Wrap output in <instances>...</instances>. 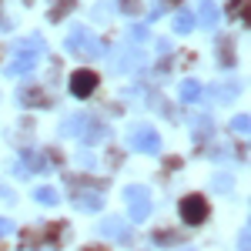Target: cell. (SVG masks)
<instances>
[{"instance_id":"9c48e42d","label":"cell","mask_w":251,"mask_h":251,"mask_svg":"<svg viewBox=\"0 0 251 251\" xmlns=\"http://www.w3.org/2000/svg\"><path fill=\"white\" fill-rule=\"evenodd\" d=\"M91 121H94V117H87V114H71V117H64L60 131H64L67 137H80V141H84L87 127H91Z\"/></svg>"},{"instance_id":"d6986e66","label":"cell","mask_w":251,"mask_h":251,"mask_svg":"<svg viewBox=\"0 0 251 251\" xmlns=\"http://www.w3.org/2000/svg\"><path fill=\"white\" fill-rule=\"evenodd\" d=\"M214 191L228 194V191H231V177H228V174H218V177H214Z\"/></svg>"},{"instance_id":"6da1fadb","label":"cell","mask_w":251,"mask_h":251,"mask_svg":"<svg viewBox=\"0 0 251 251\" xmlns=\"http://www.w3.org/2000/svg\"><path fill=\"white\" fill-rule=\"evenodd\" d=\"M67 50H71V54H77V57H84V60L104 57V44H100L87 27H74V30L67 34Z\"/></svg>"},{"instance_id":"484cf974","label":"cell","mask_w":251,"mask_h":251,"mask_svg":"<svg viewBox=\"0 0 251 251\" xmlns=\"http://www.w3.org/2000/svg\"><path fill=\"white\" fill-rule=\"evenodd\" d=\"M121 7H124L127 14H134V10H137V3H134V0H121Z\"/></svg>"},{"instance_id":"277c9868","label":"cell","mask_w":251,"mask_h":251,"mask_svg":"<svg viewBox=\"0 0 251 251\" xmlns=\"http://www.w3.org/2000/svg\"><path fill=\"white\" fill-rule=\"evenodd\" d=\"M124 201L131 204V221H144L151 214V191L144 184H131L124 191Z\"/></svg>"},{"instance_id":"52a82bcc","label":"cell","mask_w":251,"mask_h":251,"mask_svg":"<svg viewBox=\"0 0 251 251\" xmlns=\"http://www.w3.org/2000/svg\"><path fill=\"white\" fill-rule=\"evenodd\" d=\"M144 67V54L137 47H124V54L114 57V71L117 74H131V71H141Z\"/></svg>"},{"instance_id":"2e32d148","label":"cell","mask_w":251,"mask_h":251,"mask_svg":"<svg viewBox=\"0 0 251 251\" xmlns=\"http://www.w3.org/2000/svg\"><path fill=\"white\" fill-rule=\"evenodd\" d=\"M20 100L24 104H50L47 94H40V91H20Z\"/></svg>"},{"instance_id":"4fadbf2b","label":"cell","mask_w":251,"mask_h":251,"mask_svg":"<svg viewBox=\"0 0 251 251\" xmlns=\"http://www.w3.org/2000/svg\"><path fill=\"white\" fill-rule=\"evenodd\" d=\"M77 204L84 211H100L104 208V198L100 194H77Z\"/></svg>"},{"instance_id":"8fae6325","label":"cell","mask_w":251,"mask_h":251,"mask_svg":"<svg viewBox=\"0 0 251 251\" xmlns=\"http://www.w3.org/2000/svg\"><path fill=\"white\" fill-rule=\"evenodd\" d=\"M198 20H201V27H218V7H214L211 0H201V7H198Z\"/></svg>"},{"instance_id":"8992f818","label":"cell","mask_w":251,"mask_h":251,"mask_svg":"<svg viewBox=\"0 0 251 251\" xmlns=\"http://www.w3.org/2000/svg\"><path fill=\"white\" fill-rule=\"evenodd\" d=\"M100 234H104V238H114L121 245L131 241V228H127L124 218H104V221H100Z\"/></svg>"},{"instance_id":"e0dca14e","label":"cell","mask_w":251,"mask_h":251,"mask_svg":"<svg viewBox=\"0 0 251 251\" xmlns=\"http://www.w3.org/2000/svg\"><path fill=\"white\" fill-rule=\"evenodd\" d=\"M174 241H181L177 231H154V245H161V248H164V245H174Z\"/></svg>"},{"instance_id":"5b68a950","label":"cell","mask_w":251,"mask_h":251,"mask_svg":"<svg viewBox=\"0 0 251 251\" xmlns=\"http://www.w3.org/2000/svg\"><path fill=\"white\" fill-rule=\"evenodd\" d=\"M181 218H184V225H201L208 218V201L201 194H188L181 201Z\"/></svg>"},{"instance_id":"7c38bea8","label":"cell","mask_w":251,"mask_h":251,"mask_svg":"<svg viewBox=\"0 0 251 251\" xmlns=\"http://www.w3.org/2000/svg\"><path fill=\"white\" fill-rule=\"evenodd\" d=\"M188 124H191V134H194V137H208V134L214 131L211 117H204V114H194L191 121H188Z\"/></svg>"},{"instance_id":"ac0fdd59","label":"cell","mask_w":251,"mask_h":251,"mask_svg":"<svg viewBox=\"0 0 251 251\" xmlns=\"http://www.w3.org/2000/svg\"><path fill=\"white\" fill-rule=\"evenodd\" d=\"M74 3H77V0H60L57 7L50 10V20H60V17H64V14H67V10H71V7H74Z\"/></svg>"},{"instance_id":"ba28073f","label":"cell","mask_w":251,"mask_h":251,"mask_svg":"<svg viewBox=\"0 0 251 251\" xmlns=\"http://www.w3.org/2000/svg\"><path fill=\"white\" fill-rule=\"evenodd\" d=\"M97 87V74L94 71H77L74 77H71V94L74 97H91Z\"/></svg>"},{"instance_id":"30bf717a","label":"cell","mask_w":251,"mask_h":251,"mask_svg":"<svg viewBox=\"0 0 251 251\" xmlns=\"http://www.w3.org/2000/svg\"><path fill=\"white\" fill-rule=\"evenodd\" d=\"M177 94H181V100H184V104H194V100H201L204 87H201L194 77H188V80H181V91H177Z\"/></svg>"},{"instance_id":"7a4b0ae2","label":"cell","mask_w":251,"mask_h":251,"mask_svg":"<svg viewBox=\"0 0 251 251\" xmlns=\"http://www.w3.org/2000/svg\"><path fill=\"white\" fill-rule=\"evenodd\" d=\"M37 57H40V37L34 34L27 44H20L17 57L7 64V74H10V77H24V74H30V71H34V64H37Z\"/></svg>"},{"instance_id":"3957f363","label":"cell","mask_w":251,"mask_h":251,"mask_svg":"<svg viewBox=\"0 0 251 251\" xmlns=\"http://www.w3.org/2000/svg\"><path fill=\"white\" fill-rule=\"evenodd\" d=\"M127 144L134 148V151H144V154H157L161 151V137H157L154 127H144V124H137L127 131Z\"/></svg>"},{"instance_id":"9a60e30c","label":"cell","mask_w":251,"mask_h":251,"mask_svg":"<svg viewBox=\"0 0 251 251\" xmlns=\"http://www.w3.org/2000/svg\"><path fill=\"white\" fill-rule=\"evenodd\" d=\"M34 198H37L40 204H50V208H54V204L60 201V194L54 191V188H37V191H34Z\"/></svg>"},{"instance_id":"ffe728a7","label":"cell","mask_w":251,"mask_h":251,"mask_svg":"<svg viewBox=\"0 0 251 251\" xmlns=\"http://www.w3.org/2000/svg\"><path fill=\"white\" fill-rule=\"evenodd\" d=\"M248 124H251V117H248V114H238V117L231 121V127L238 131V134H245V131H248Z\"/></svg>"},{"instance_id":"603a6c76","label":"cell","mask_w":251,"mask_h":251,"mask_svg":"<svg viewBox=\"0 0 251 251\" xmlns=\"http://www.w3.org/2000/svg\"><path fill=\"white\" fill-rule=\"evenodd\" d=\"M238 248H241V251H251V245H248V228H245V231H241V238H238Z\"/></svg>"},{"instance_id":"d4e9b609","label":"cell","mask_w":251,"mask_h":251,"mask_svg":"<svg viewBox=\"0 0 251 251\" xmlns=\"http://www.w3.org/2000/svg\"><path fill=\"white\" fill-rule=\"evenodd\" d=\"M214 161H225V157H228V148H214Z\"/></svg>"},{"instance_id":"44dd1931","label":"cell","mask_w":251,"mask_h":251,"mask_svg":"<svg viewBox=\"0 0 251 251\" xmlns=\"http://www.w3.org/2000/svg\"><path fill=\"white\" fill-rule=\"evenodd\" d=\"M127 40H148V27H141V24L131 27V30H127Z\"/></svg>"},{"instance_id":"4316f807","label":"cell","mask_w":251,"mask_h":251,"mask_svg":"<svg viewBox=\"0 0 251 251\" xmlns=\"http://www.w3.org/2000/svg\"><path fill=\"white\" fill-rule=\"evenodd\" d=\"M84 251H107V248H104V245H87Z\"/></svg>"},{"instance_id":"7402d4cb","label":"cell","mask_w":251,"mask_h":251,"mask_svg":"<svg viewBox=\"0 0 251 251\" xmlns=\"http://www.w3.org/2000/svg\"><path fill=\"white\" fill-rule=\"evenodd\" d=\"M3 234H14V221H10V218H0V238H3Z\"/></svg>"},{"instance_id":"5bb4252c","label":"cell","mask_w":251,"mask_h":251,"mask_svg":"<svg viewBox=\"0 0 251 251\" xmlns=\"http://www.w3.org/2000/svg\"><path fill=\"white\" fill-rule=\"evenodd\" d=\"M174 30H177V34H191V30H194V14L181 10V14H177V20H174Z\"/></svg>"},{"instance_id":"cb8c5ba5","label":"cell","mask_w":251,"mask_h":251,"mask_svg":"<svg viewBox=\"0 0 251 251\" xmlns=\"http://www.w3.org/2000/svg\"><path fill=\"white\" fill-rule=\"evenodd\" d=\"M231 10H234V14H238V10H241V20L248 17V14H245V0H231Z\"/></svg>"}]
</instances>
